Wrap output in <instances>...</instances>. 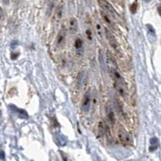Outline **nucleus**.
<instances>
[{
    "label": "nucleus",
    "mask_w": 161,
    "mask_h": 161,
    "mask_svg": "<svg viewBox=\"0 0 161 161\" xmlns=\"http://www.w3.org/2000/svg\"><path fill=\"white\" fill-rule=\"evenodd\" d=\"M66 43V32L65 29L62 28L59 31L58 34H57V39H56V45L57 47H63Z\"/></svg>",
    "instance_id": "obj_5"
},
{
    "label": "nucleus",
    "mask_w": 161,
    "mask_h": 161,
    "mask_svg": "<svg viewBox=\"0 0 161 161\" xmlns=\"http://www.w3.org/2000/svg\"><path fill=\"white\" fill-rule=\"evenodd\" d=\"M96 29L97 37H99V39L101 40L103 30H102V26L101 24H100V21L99 20H97V19H96Z\"/></svg>",
    "instance_id": "obj_12"
},
{
    "label": "nucleus",
    "mask_w": 161,
    "mask_h": 161,
    "mask_svg": "<svg viewBox=\"0 0 161 161\" xmlns=\"http://www.w3.org/2000/svg\"><path fill=\"white\" fill-rule=\"evenodd\" d=\"M2 2L4 3V4L7 5L9 4V2H10V0H2Z\"/></svg>",
    "instance_id": "obj_16"
},
{
    "label": "nucleus",
    "mask_w": 161,
    "mask_h": 161,
    "mask_svg": "<svg viewBox=\"0 0 161 161\" xmlns=\"http://www.w3.org/2000/svg\"><path fill=\"white\" fill-rule=\"evenodd\" d=\"M144 1H145V2H150V0H144Z\"/></svg>",
    "instance_id": "obj_18"
},
{
    "label": "nucleus",
    "mask_w": 161,
    "mask_h": 161,
    "mask_svg": "<svg viewBox=\"0 0 161 161\" xmlns=\"http://www.w3.org/2000/svg\"><path fill=\"white\" fill-rule=\"evenodd\" d=\"M75 46L77 51H83V46H84V41L82 39L81 37L76 38V40L75 41Z\"/></svg>",
    "instance_id": "obj_13"
},
{
    "label": "nucleus",
    "mask_w": 161,
    "mask_h": 161,
    "mask_svg": "<svg viewBox=\"0 0 161 161\" xmlns=\"http://www.w3.org/2000/svg\"><path fill=\"white\" fill-rule=\"evenodd\" d=\"M78 30V23L77 20L75 18H71L70 19V22H69V31L70 33L74 34L77 32Z\"/></svg>",
    "instance_id": "obj_11"
},
{
    "label": "nucleus",
    "mask_w": 161,
    "mask_h": 161,
    "mask_svg": "<svg viewBox=\"0 0 161 161\" xmlns=\"http://www.w3.org/2000/svg\"><path fill=\"white\" fill-rule=\"evenodd\" d=\"M117 135H118V139H119L120 142L123 145H131L132 144V138L128 133V131L122 126H120L118 128Z\"/></svg>",
    "instance_id": "obj_1"
},
{
    "label": "nucleus",
    "mask_w": 161,
    "mask_h": 161,
    "mask_svg": "<svg viewBox=\"0 0 161 161\" xmlns=\"http://www.w3.org/2000/svg\"><path fill=\"white\" fill-rule=\"evenodd\" d=\"M98 3H99L100 7H101L103 11H105L106 13H108L112 17H117V12L109 2H107L106 0H98Z\"/></svg>",
    "instance_id": "obj_3"
},
{
    "label": "nucleus",
    "mask_w": 161,
    "mask_h": 161,
    "mask_svg": "<svg viewBox=\"0 0 161 161\" xmlns=\"http://www.w3.org/2000/svg\"><path fill=\"white\" fill-rule=\"evenodd\" d=\"M158 11H159V14H160V16H161V7H159V9H158Z\"/></svg>",
    "instance_id": "obj_17"
},
{
    "label": "nucleus",
    "mask_w": 161,
    "mask_h": 161,
    "mask_svg": "<svg viewBox=\"0 0 161 161\" xmlns=\"http://www.w3.org/2000/svg\"><path fill=\"white\" fill-rule=\"evenodd\" d=\"M91 105V97L89 95V92H87L84 96V101H83V109L85 112H88L90 109Z\"/></svg>",
    "instance_id": "obj_10"
},
{
    "label": "nucleus",
    "mask_w": 161,
    "mask_h": 161,
    "mask_svg": "<svg viewBox=\"0 0 161 161\" xmlns=\"http://www.w3.org/2000/svg\"><path fill=\"white\" fill-rule=\"evenodd\" d=\"M109 71H110L111 75H112V77H113V79L115 80L116 83L123 84V85H126V80H125L123 76L121 75V73L118 71L117 69H110Z\"/></svg>",
    "instance_id": "obj_4"
},
{
    "label": "nucleus",
    "mask_w": 161,
    "mask_h": 161,
    "mask_svg": "<svg viewBox=\"0 0 161 161\" xmlns=\"http://www.w3.org/2000/svg\"><path fill=\"white\" fill-rule=\"evenodd\" d=\"M104 33H105L106 38H107V40H108L109 45L113 47V49L116 52L120 53V52H121V49H120L119 45H118V42L116 40V38H115L113 33H111L110 30L108 29H107V28L104 29Z\"/></svg>",
    "instance_id": "obj_2"
},
{
    "label": "nucleus",
    "mask_w": 161,
    "mask_h": 161,
    "mask_svg": "<svg viewBox=\"0 0 161 161\" xmlns=\"http://www.w3.org/2000/svg\"><path fill=\"white\" fill-rule=\"evenodd\" d=\"M2 17H3V12H2V9L0 7V21L2 20Z\"/></svg>",
    "instance_id": "obj_15"
},
{
    "label": "nucleus",
    "mask_w": 161,
    "mask_h": 161,
    "mask_svg": "<svg viewBox=\"0 0 161 161\" xmlns=\"http://www.w3.org/2000/svg\"><path fill=\"white\" fill-rule=\"evenodd\" d=\"M115 88H116V90H117V92L120 96H121L122 97L126 96V95H127V92H126V85L115 83Z\"/></svg>",
    "instance_id": "obj_9"
},
{
    "label": "nucleus",
    "mask_w": 161,
    "mask_h": 161,
    "mask_svg": "<svg viewBox=\"0 0 161 161\" xmlns=\"http://www.w3.org/2000/svg\"><path fill=\"white\" fill-rule=\"evenodd\" d=\"M106 113H107L108 121H110V123L113 126L115 124V121H116V117H115L114 112H113V108H112L111 106L107 105V107H106Z\"/></svg>",
    "instance_id": "obj_8"
},
{
    "label": "nucleus",
    "mask_w": 161,
    "mask_h": 161,
    "mask_svg": "<svg viewBox=\"0 0 161 161\" xmlns=\"http://www.w3.org/2000/svg\"><path fill=\"white\" fill-rule=\"evenodd\" d=\"M115 107H116V110L119 113V115H123V108H122V106L118 100H116V101H115Z\"/></svg>",
    "instance_id": "obj_14"
},
{
    "label": "nucleus",
    "mask_w": 161,
    "mask_h": 161,
    "mask_svg": "<svg viewBox=\"0 0 161 161\" xmlns=\"http://www.w3.org/2000/svg\"><path fill=\"white\" fill-rule=\"evenodd\" d=\"M106 62H107V65H108L109 70L110 69H118L116 60L109 51L106 52Z\"/></svg>",
    "instance_id": "obj_6"
},
{
    "label": "nucleus",
    "mask_w": 161,
    "mask_h": 161,
    "mask_svg": "<svg viewBox=\"0 0 161 161\" xmlns=\"http://www.w3.org/2000/svg\"><path fill=\"white\" fill-rule=\"evenodd\" d=\"M100 14H101V17H102V19H103V20L104 21V23L108 24V26L110 27V28L113 29V28H114V23H113L111 16H109L108 13H106L104 11H100Z\"/></svg>",
    "instance_id": "obj_7"
}]
</instances>
